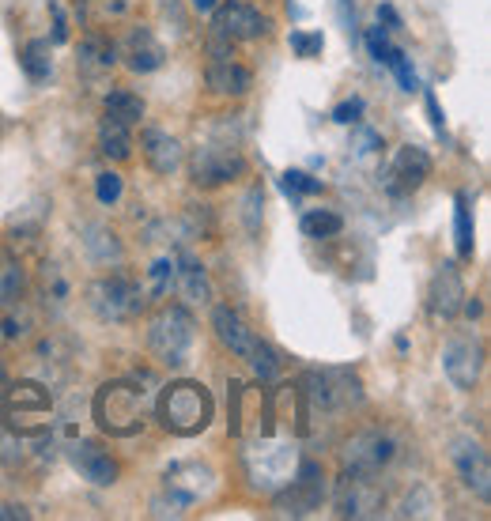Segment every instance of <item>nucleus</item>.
<instances>
[{"label": "nucleus", "instance_id": "obj_1", "mask_svg": "<svg viewBox=\"0 0 491 521\" xmlns=\"http://www.w3.org/2000/svg\"><path fill=\"white\" fill-rule=\"evenodd\" d=\"M91 412H95V423L106 435L133 438L144 431V420H148V389H140L136 382H125V378L106 382L95 393Z\"/></svg>", "mask_w": 491, "mask_h": 521}, {"label": "nucleus", "instance_id": "obj_2", "mask_svg": "<svg viewBox=\"0 0 491 521\" xmlns=\"http://www.w3.org/2000/svg\"><path fill=\"white\" fill-rule=\"evenodd\" d=\"M212 412H216L212 393H208L201 382H170V386L159 393V404H155L159 423L178 438L201 435L204 427L212 423Z\"/></svg>", "mask_w": 491, "mask_h": 521}, {"label": "nucleus", "instance_id": "obj_3", "mask_svg": "<svg viewBox=\"0 0 491 521\" xmlns=\"http://www.w3.org/2000/svg\"><path fill=\"white\" fill-rule=\"evenodd\" d=\"M0 420L8 431H16L19 438H42L53 423V401L50 389L23 378L0 393Z\"/></svg>", "mask_w": 491, "mask_h": 521}, {"label": "nucleus", "instance_id": "obj_4", "mask_svg": "<svg viewBox=\"0 0 491 521\" xmlns=\"http://www.w3.org/2000/svg\"><path fill=\"white\" fill-rule=\"evenodd\" d=\"M193 340H197L193 314L178 303L163 306V310L152 318V325H148V352L170 370L186 367L189 352H193Z\"/></svg>", "mask_w": 491, "mask_h": 521}, {"label": "nucleus", "instance_id": "obj_5", "mask_svg": "<svg viewBox=\"0 0 491 521\" xmlns=\"http://www.w3.org/2000/svg\"><path fill=\"white\" fill-rule=\"evenodd\" d=\"M299 393H303L306 412H348L363 404V386H359L356 370L344 367L306 370Z\"/></svg>", "mask_w": 491, "mask_h": 521}, {"label": "nucleus", "instance_id": "obj_6", "mask_svg": "<svg viewBox=\"0 0 491 521\" xmlns=\"http://www.w3.org/2000/svg\"><path fill=\"white\" fill-rule=\"evenodd\" d=\"M87 306L99 321H136L144 314V287L133 272H106L87 287Z\"/></svg>", "mask_w": 491, "mask_h": 521}, {"label": "nucleus", "instance_id": "obj_7", "mask_svg": "<svg viewBox=\"0 0 491 521\" xmlns=\"http://www.w3.org/2000/svg\"><path fill=\"white\" fill-rule=\"evenodd\" d=\"M397 457V442L382 427H367L344 442L340 450V472L344 476H378Z\"/></svg>", "mask_w": 491, "mask_h": 521}, {"label": "nucleus", "instance_id": "obj_8", "mask_svg": "<svg viewBox=\"0 0 491 521\" xmlns=\"http://www.w3.org/2000/svg\"><path fill=\"white\" fill-rule=\"evenodd\" d=\"M242 174H246V155L235 144L212 140V144L197 148L193 159H189V178H193V185H201V189H220V185L235 182Z\"/></svg>", "mask_w": 491, "mask_h": 521}, {"label": "nucleus", "instance_id": "obj_9", "mask_svg": "<svg viewBox=\"0 0 491 521\" xmlns=\"http://www.w3.org/2000/svg\"><path fill=\"white\" fill-rule=\"evenodd\" d=\"M204 80L216 95H231V99H242L250 95L254 87V72L235 61V42H227L220 34H212L208 42V68H204Z\"/></svg>", "mask_w": 491, "mask_h": 521}, {"label": "nucleus", "instance_id": "obj_10", "mask_svg": "<svg viewBox=\"0 0 491 521\" xmlns=\"http://www.w3.org/2000/svg\"><path fill=\"white\" fill-rule=\"evenodd\" d=\"M272 416L269 393L246 386V382H231V435L238 438H269L276 427Z\"/></svg>", "mask_w": 491, "mask_h": 521}, {"label": "nucleus", "instance_id": "obj_11", "mask_svg": "<svg viewBox=\"0 0 491 521\" xmlns=\"http://www.w3.org/2000/svg\"><path fill=\"white\" fill-rule=\"evenodd\" d=\"M291 488L280 491L276 495V506H280V514H288V518H306V514H314L325 499V472L318 461H299L295 472H291L288 480Z\"/></svg>", "mask_w": 491, "mask_h": 521}, {"label": "nucleus", "instance_id": "obj_12", "mask_svg": "<svg viewBox=\"0 0 491 521\" xmlns=\"http://www.w3.org/2000/svg\"><path fill=\"white\" fill-rule=\"evenodd\" d=\"M272 31L269 16H261V8L246 0H227L212 8V34H220L227 42H257Z\"/></svg>", "mask_w": 491, "mask_h": 521}, {"label": "nucleus", "instance_id": "obj_13", "mask_svg": "<svg viewBox=\"0 0 491 521\" xmlns=\"http://www.w3.org/2000/svg\"><path fill=\"white\" fill-rule=\"evenodd\" d=\"M427 178H431V155H427L420 144H405V148H397V155L390 159V167L382 174V185H386L390 197H408V193H416Z\"/></svg>", "mask_w": 491, "mask_h": 521}, {"label": "nucleus", "instance_id": "obj_14", "mask_svg": "<svg viewBox=\"0 0 491 521\" xmlns=\"http://www.w3.org/2000/svg\"><path fill=\"white\" fill-rule=\"evenodd\" d=\"M337 514L340 518H382L386 491L374 484V476H344L337 484Z\"/></svg>", "mask_w": 491, "mask_h": 521}, {"label": "nucleus", "instance_id": "obj_15", "mask_svg": "<svg viewBox=\"0 0 491 521\" xmlns=\"http://www.w3.org/2000/svg\"><path fill=\"white\" fill-rule=\"evenodd\" d=\"M442 370L458 389H473L484 374V344L469 333L450 337V344L442 348Z\"/></svg>", "mask_w": 491, "mask_h": 521}, {"label": "nucleus", "instance_id": "obj_16", "mask_svg": "<svg viewBox=\"0 0 491 521\" xmlns=\"http://www.w3.org/2000/svg\"><path fill=\"white\" fill-rule=\"evenodd\" d=\"M450 461L458 469L461 484L469 491H476L484 503L491 499V457L488 450L476 442V438H454L450 442Z\"/></svg>", "mask_w": 491, "mask_h": 521}, {"label": "nucleus", "instance_id": "obj_17", "mask_svg": "<svg viewBox=\"0 0 491 521\" xmlns=\"http://www.w3.org/2000/svg\"><path fill=\"white\" fill-rule=\"evenodd\" d=\"M68 465L80 472V480L95 488H114L118 484V461L102 450L99 442H72L68 446Z\"/></svg>", "mask_w": 491, "mask_h": 521}, {"label": "nucleus", "instance_id": "obj_18", "mask_svg": "<svg viewBox=\"0 0 491 521\" xmlns=\"http://www.w3.org/2000/svg\"><path fill=\"white\" fill-rule=\"evenodd\" d=\"M461 303H465V284H461V272L454 261H442L435 280H431V291H427V310L435 318L450 321L458 318Z\"/></svg>", "mask_w": 491, "mask_h": 521}, {"label": "nucleus", "instance_id": "obj_19", "mask_svg": "<svg viewBox=\"0 0 491 521\" xmlns=\"http://www.w3.org/2000/svg\"><path fill=\"white\" fill-rule=\"evenodd\" d=\"M212 329H216V337H220L223 348L231 355H238V359H246L257 340L254 329H250V325L242 321V314L231 310V306H216V310H212Z\"/></svg>", "mask_w": 491, "mask_h": 521}, {"label": "nucleus", "instance_id": "obj_20", "mask_svg": "<svg viewBox=\"0 0 491 521\" xmlns=\"http://www.w3.org/2000/svg\"><path fill=\"white\" fill-rule=\"evenodd\" d=\"M140 152H144L148 167L159 178H167V174H174V170L182 167V144L170 133H163V129H144L140 133Z\"/></svg>", "mask_w": 491, "mask_h": 521}, {"label": "nucleus", "instance_id": "obj_21", "mask_svg": "<svg viewBox=\"0 0 491 521\" xmlns=\"http://www.w3.org/2000/svg\"><path fill=\"white\" fill-rule=\"evenodd\" d=\"M167 61V50H163V42L155 38L148 27H133L129 38H125V68L129 72H155V68Z\"/></svg>", "mask_w": 491, "mask_h": 521}, {"label": "nucleus", "instance_id": "obj_22", "mask_svg": "<svg viewBox=\"0 0 491 521\" xmlns=\"http://www.w3.org/2000/svg\"><path fill=\"white\" fill-rule=\"evenodd\" d=\"M174 284L182 287V295H186L189 303H204V299L212 295V291H208L204 265L189 250H178V257H174Z\"/></svg>", "mask_w": 491, "mask_h": 521}, {"label": "nucleus", "instance_id": "obj_23", "mask_svg": "<svg viewBox=\"0 0 491 521\" xmlns=\"http://www.w3.org/2000/svg\"><path fill=\"white\" fill-rule=\"evenodd\" d=\"M114 65H118L114 42L106 34H87L84 42H80V72L84 76H102V72H110Z\"/></svg>", "mask_w": 491, "mask_h": 521}, {"label": "nucleus", "instance_id": "obj_24", "mask_svg": "<svg viewBox=\"0 0 491 521\" xmlns=\"http://www.w3.org/2000/svg\"><path fill=\"white\" fill-rule=\"evenodd\" d=\"M99 152L106 155V159H114V163L129 159V155H133V125H125V121L106 114L99 125Z\"/></svg>", "mask_w": 491, "mask_h": 521}, {"label": "nucleus", "instance_id": "obj_25", "mask_svg": "<svg viewBox=\"0 0 491 521\" xmlns=\"http://www.w3.org/2000/svg\"><path fill=\"white\" fill-rule=\"evenodd\" d=\"M23 72H27V80L31 84H46L53 72V57H50V42H42V38H34L23 46Z\"/></svg>", "mask_w": 491, "mask_h": 521}, {"label": "nucleus", "instance_id": "obj_26", "mask_svg": "<svg viewBox=\"0 0 491 521\" xmlns=\"http://www.w3.org/2000/svg\"><path fill=\"white\" fill-rule=\"evenodd\" d=\"M246 363L254 367L257 382H276V378H280V367H284V363H280V352L272 348L269 340H261V337L254 340V348H250V355H246Z\"/></svg>", "mask_w": 491, "mask_h": 521}, {"label": "nucleus", "instance_id": "obj_27", "mask_svg": "<svg viewBox=\"0 0 491 521\" xmlns=\"http://www.w3.org/2000/svg\"><path fill=\"white\" fill-rule=\"evenodd\" d=\"M454 242H458V257H473L476 231H473V212H469V193H458V208H454Z\"/></svg>", "mask_w": 491, "mask_h": 521}, {"label": "nucleus", "instance_id": "obj_28", "mask_svg": "<svg viewBox=\"0 0 491 521\" xmlns=\"http://www.w3.org/2000/svg\"><path fill=\"white\" fill-rule=\"evenodd\" d=\"M102 106H106L110 118L125 121V125H136V121L144 118V102H140V95H133V91H106Z\"/></svg>", "mask_w": 491, "mask_h": 521}, {"label": "nucleus", "instance_id": "obj_29", "mask_svg": "<svg viewBox=\"0 0 491 521\" xmlns=\"http://www.w3.org/2000/svg\"><path fill=\"white\" fill-rule=\"evenodd\" d=\"M84 242H87V253H91V261H95V265L121 261V242H118L114 231H106V227H91Z\"/></svg>", "mask_w": 491, "mask_h": 521}, {"label": "nucleus", "instance_id": "obj_30", "mask_svg": "<svg viewBox=\"0 0 491 521\" xmlns=\"http://www.w3.org/2000/svg\"><path fill=\"white\" fill-rule=\"evenodd\" d=\"M340 231H344V219L337 216V212H310V216H303V235L306 238H337Z\"/></svg>", "mask_w": 491, "mask_h": 521}, {"label": "nucleus", "instance_id": "obj_31", "mask_svg": "<svg viewBox=\"0 0 491 521\" xmlns=\"http://www.w3.org/2000/svg\"><path fill=\"white\" fill-rule=\"evenodd\" d=\"M261 208H265V189L261 185H250L246 201H242V219H246V231L257 235L261 231Z\"/></svg>", "mask_w": 491, "mask_h": 521}, {"label": "nucleus", "instance_id": "obj_32", "mask_svg": "<svg viewBox=\"0 0 491 521\" xmlns=\"http://www.w3.org/2000/svg\"><path fill=\"white\" fill-rule=\"evenodd\" d=\"M386 65L397 72V80H401V91H420V80H416V72H412V65H408V57L401 50H393L390 46V53H386Z\"/></svg>", "mask_w": 491, "mask_h": 521}, {"label": "nucleus", "instance_id": "obj_33", "mask_svg": "<svg viewBox=\"0 0 491 521\" xmlns=\"http://www.w3.org/2000/svg\"><path fill=\"white\" fill-rule=\"evenodd\" d=\"M291 50H295V57H318V53L325 50V38L322 31H291Z\"/></svg>", "mask_w": 491, "mask_h": 521}, {"label": "nucleus", "instance_id": "obj_34", "mask_svg": "<svg viewBox=\"0 0 491 521\" xmlns=\"http://www.w3.org/2000/svg\"><path fill=\"white\" fill-rule=\"evenodd\" d=\"M95 197H99V204H118L121 201V174L102 170L99 178H95Z\"/></svg>", "mask_w": 491, "mask_h": 521}, {"label": "nucleus", "instance_id": "obj_35", "mask_svg": "<svg viewBox=\"0 0 491 521\" xmlns=\"http://www.w3.org/2000/svg\"><path fill=\"white\" fill-rule=\"evenodd\" d=\"M170 287H174V261H170V257H159L152 265V295L163 299Z\"/></svg>", "mask_w": 491, "mask_h": 521}, {"label": "nucleus", "instance_id": "obj_36", "mask_svg": "<svg viewBox=\"0 0 491 521\" xmlns=\"http://www.w3.org/2000/svg\"><path fill=\"white\" fill-rule=\"evenodd\" d=\"M325 185L318 178H310L303 170H288L284 174V193H295V197H303V193H322Z\"/></svg>", "mask_w": 491, "mask_h": 521}, {"label": "nucleus", "instance_id": "obj_37", "mask_svg": "<svg viewBox=\"0 0 491 521\" xmlns=\"http://www.w3.org/2000/svg\"><path fill=\"white\" fill-rule=\"evenodd\" d=\"M359 118H363V99H348L333 110V121H337V125H356Z\"/></svg>", "mask_w": 491, "mask_h": 521}, {"label": "nucleus", "instance_id": "obj_38", "mask_svg": "<svg viewBox=\"0 0 491 521\" xmlns=\"http://www.w3.org/2000/svg\"><path fill=\"white\" fill-rule=\"evenodd\" d=\"M367 50H371L374 61H386V53H390V38H386L382 27H371V31H367Z\"/></svg>", "mask_w": 491, "mask_h": 521}, {"label": "nucleus", "instance_id": "obj_39", "mask_svg": "<svg viewBox=\"0 0 491 521\" xmlns=\"http://www.w3.org/2000/svg\"><path fill=\"white\" fill-rule=\"evenodd\" d=\"M27 325H31V321H27V318H16V314H12V318H4V337H8V340L27 337Z\"/></svg>", "mask_w": 491, "mask_h": 521}, {"label": "nucleus", "instance_id": "obj_40", "mask_svg": "<svg viewBox=\"0 0 491 521\" xmlns=\"http://www.w3.org/2000/svg\"><path fill=\"white\" fill-rule=\"evenodd\" d=\"M65 38H68L65 12H61V4H53V42H65Z\"/></svg>", "mask_w": 491, "mask_h": 521}, {"label": "nucleus", "instance_id": "obj_41", "mask_svg": "<svg viewBox=\"0 0 491 521\" xmlns=\"http://www.w3.org/2000/svg\"><path fill=\"white\" fill-rule=\"evenodd\" d=\"M427 114H431V125H435V133H442V110H439V99H435V91H427Z\"/></svg>", "mask_w": 491, "mask_h": 521}, {"label": "nucleus", "instance_id": "obj_42", "mask_svg": "<svg viewBox=\"0 0 491 521\" xmlns=\"http://www.w3.org/2000/svg\"><path fill=\"white\" fill-rule=\"evenodd\" d=\"M378 19H386V23H390V27H401V16H397V12H393L390 4H382V8H378Z\"/></svg>", "mask_w": 491, "mask_h": 521}, {"label": "nucleus", "instance_id": "obj_43", "mask_svg": "<svg viewBox=\"0 0 491 521\" xmlns=\"http://www.w3.org/2000/svg\"><path fill=\"white\" fill-rule=\"evenodd\" d=\"M216 4H220V0H189V8H193V12H212Z\"/></svg>", "mask_w": 491, "mask_h": 521}, {"label": "nucleus", "instance_id": "obj_44", "mask_svg": "<svg viewBox=\"0 0 491 521\" xmlns=\"http://www.w3.org/2000/svg\"><path fill=\"white\" fill-rule=\"evenodd\" d=\"M461 306H465V314H469V318H480V310H484L480 299H473V303H461Z\"/></svg>", "mask_w": 491, "mask_h": 521}, {"label": "nucleus", "instance_id": "obj_45", "mask_svg": "<svg viewBox=\"0 0 491 521\" xmlns=\"http://www.w3.org/2000/svg\"><path fill=\"white\" fill-rule=\"evenodd\" d=\"M0 386H4V359H0Z\"/></svg>", "mask_w": 491, "mask_h": 521}]
</instances>
